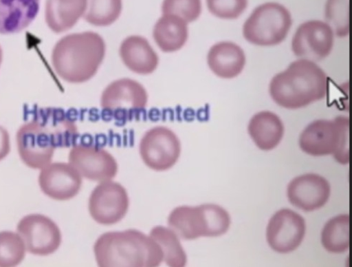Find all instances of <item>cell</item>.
<instances>
[{"label": "cell", "mask_w": 352, "mask_h": 267, "mask_svg": "<svg viewBox=\"0 0 352 267\" xmlns=\"http://www.w3.org/2000/svg\"><path fill=\"white\" fill-rule=\"evenodd\" d=\"M104 38L87 31L68 34L55 45L52 54L53 67L58 77L72 84L92 79L106 56Z\"/></svg>", "instance_id": "2"}, {"label": "cell", "mask_w": 352, "mask_h": 267, "mask_svg": "<svg viewBox=\"0 0 352 267\" xmlns=\"http://www.w3.org/2000/svg\"><path fill=\"white\" fill-rule=\"evenodd\" d=\"M292 25L287 8L278 3H266L252 11L243 25V34L252 45L276 46L286 39Z\"/></svg>", "instance_id": "7"}, {"label": "cell", "mask_w": 352, "mask_h": 267, "mask_svg": "<svg viewBox=\"0 0 352 267\" xmlns=\"http://www.w3.org/2000/svg\"><path fill=\"white\" fill-rule=\"evenodd\" d=\"M163 14H173L183 19L188 24L197 21L202 12L201 0H164Z\"/></svg>", "instance_id": "28"}, {"label": "cell", "mask_w": 352, "mask_h": 267, "mask_svg": "<svg viewBox=\"0 0 352 267\" xmlns=\"http://www.w3.org/2000/svg\"><path fill=\"white\" fill-rule=\"evenodd\" d=\"M78 136L76 125L64 110L41 109L16 133L19 154L29 167L43 169L52 162L56 147L73 145Z\"/></svg>", "instance_id": "1"}, {"label": "cell", "mask_w": 352, "mask_h": 267, "mask_svg": "<svg viewBox=\"0 0 352 267\" xmlns=\"http://www.w3.org/2000/svg\"><path fill=\"white\" fill-rule=\"evenodd\" d=\"M327 23L340 37L349 33V0H327L324 11Z\"/></svg>", "instance_id": "27"}, {"label": "cell", "mask_w": 352, "mask_h": 267, "mask_svg": "<svg viewBox=\"0 0 352 267\" xmlns=\"http://www.w3.org/2000/svg\"><path fill=\"white\" fill-rule=\"evenodd\" d=\"M38 183L47 196L55 200L66 201L79 193L82 179L70 163L55 162L43 168Z\"/></svg>", "instance_id": "14"}, {"label": "cell", "mask_w": 352, "mask_h": 267, "mask_svg": "<svg viewBox=\"0 0 352 267\" xmlns=\"http://www.w3.org/2000/svg\"><path fill=\"white\" fill-rule=\"evenodd\" d=\"M150 236L162 247L164 261L167 266L183 267L187 262V256L179 237L170 228L158 226L153 228Z\"/></svg>", "instance_id": "24"}, {"label": "cell", "mask_w": 352, "mask_h": 267, "mask_svg": "<svg viewBox=\"0 0 352 267\" xmlns=\"http://www.w3.org/2000/svg\"><path fill=\"white\" fill-rule=\"evenodd\" d=\"M248 133L259 149L270 151L280 143L284 136L285 127L276 114L263 111L251 118Z\"/></svg>", "instance_id": "20"}, {"label": "cell", "mask_w": 352, "mask_h": 267, "mask_svg": "<svg viewBox=\"0 0 352 267\" xmlns=\"http://www.w3.org/2000/svg\"><path fill=\"white\" fill-rule=\"evenodd\" d=\"M230 222L226 209L212 204L175 208L168 220L170 230L185 240L221 236L229 230Z\"/></svg>", "instance_id": "5"}, {"label": "cell", "mask_w": 352, "mask_h": 267, "mask_svg": "<svg viewBox=\"0 0 352 267\" xmlns=\"http://www.w3.org/2000/svg\"><path fill=\"white\" fill-rule=\"evenodd\" d=\"M188 25L178 16L162 14L153 29V38L155 44L166 53L182 50L188 39Z\"/></svg>", "instance_id": "22"}, {"label": "cell", "mask_w": 352, "mask_h": 267, "mask_svg": "<svg viewBox=\"0 0 352 267\" xmlns=\"http://www.w3.org/2000/svg\"><path fill=\"white\" fill-rule=\"evenodd\" d=\"M69 163L85 179L111 180L118 171V164L107 151L87 145H76L69 152Z\"/></svg>", "instance_id": "13"}, {"label": "cell", "mask_w": 352, "mask_h": 267, "mask_svg": "<svg viewBox=\"0 0 352 267\" xmlns=\"http://www.w3.org/2000/svg\"><path fill=\"white\" fill-rule=\"evenodd\" d=\"M10 151V141L8 131L0 126V161L6 158Z\"/></svg>", "instance_id": "30"}, {"label": "cell", "mask_w": 352, "mask_h": 267, "mask_svg": "<svg viewBox=\"0 0 352 267\" xmlns=\"http://www.w3.org/2000/svg\"><path fill=\"white\" fill-rule=\"evenodd\" d=\"M148 100V92L140 83L122 78L112 82L104 89L101 107L113 112H131L144 109Z\"/></svg>", "instance_id": "15"}, {"label": "cell", "mask_w": 352, "mask_h": 267, "mask_svg": "<svg viewBox=\"0 0 352 267\" xmlns=\"http://www.w3.org/2000/svg\"><path fill=\"white\" fill-rule=\"evenodd\" d=\"M17 231L26 250L35 255L47 256L55 253L62 243L60 228L43 215H30L19 222Z\"/></svg>", "instance_id": "11"}, {"label": "cell", "mask_w": 352, "mask_h": 267, "mask_svg": "<svg viewBox=\"0 0 352 267\" xmlns=\"http://www.w3.org/2000/svg\"><path fill=\"white\" fill-rule=\"evenodd\" d=\"M94 251L101 267H155L164 261L157 242L135 230L102 235L96 240Z\"/></svg>", "instance_id": "4"}, {"label": "cell", "mask_w": 352, "mask_h": 267, "mask_svg": "<svg viewBox=\"0 0 352 267\" xmlns=\"http://www.w3.org/2000/svg\"><path fill=\"white\" fill-rule=\"evenodd\" d=\"M333 29L321 21L300 25L292 41V50L300 59L318 62L328 56L334 46Z\"/></svg>", "instance_id": "10"}, {"label": "cell", "mask_w": 352, "mask_h": 267, "mask_svg": "<svg viewBox=\"0 0 352 267\" xmlns=\"http://www.w3.org/2000/svg\"><path fill=\"white\" fill-rule=\"evenodd\" d=\"M331 195L329 182L317 174H307L295 178L289 184V202L302 211L312 212L324 206Z\"/></svg>", "instance_id": "16"}, {"label": "cell", "mask_w": 352, "mask_h": 267, "mask_svg": "<svg viewBox=\"0 0 352 267\" xmlns=\"http://www.w3.org/2000/svg\"><path fill=\"white\" fill-rule=\"evenodd\" d=\"M209 12L222 20H236L246 10L248 0H206Z\"/></svg>", "instance_id": "29"}, {"label": "cell", "mask_w": 352, "mask_h": 267, "mask_svg": "<svg viewBox=\"0 0 352 267\" xmlns=\"http://www.w3.org/2000/svg\"><path fill=\"white\" fill-rule=\"evenodd\" d=\"M123 0H87L83 17L85 21L96 27H108L120 17Z\"/></svg>", "instance_id": "25"}, {"label": "cell", "mask_w": 352, "mask_h": 267, "mask_svg": "<svg viewBox=\"0 0 352 267\" xmlns=\"http://www.w3.org/2000/svg\"><path fill=\"white\" fill-rule=\"evenodd\" d=\"M120 55L124 65L138 74H151L160 65L158 54L148 40L140 35L126 37L120 45Z\"/></svg>", "instance_id": "17"}, {"label": "cell", "mask_w": 352, "mask_h": 267, "mask_svg": "<svg viewBox=\"0 0 352 267\" xmlns=\"http://www.w3.org/2000/svg\"><path fill=\"white\" fill-rule=\"evenodd\" d=\"M3 62V50L1 46H0V66H1Z\"/></svg>", "instance_id": "31"}, {"label": "cell", "mask_w": 352, "mask_h": 267, "mask_svg": "<svg viewBox=\"0 0 352 267\" xmlns=\"http://www.w3.org/2000/svg\"><path fill=\"white\" fill-rule=\"evenodd\" d=\"M349 226V215H341L328 221L322 233L324 249L335 254L347 251L350 245Z\"/></svg>", "instance_id": "23"}, {"label": "cell", "mask_w": 352, "mask_h": 267, "mask_svg": "<svg viewBox=\"0 0 352 267\" xmlns=\"http://www.w3.org/2000/svg\"><path fill=\"white\" fill-rule=\"evenodd\" d=\"M87 8V0H47L46 23L54 33L67 32L84 17Z\"/></svg>", "instance_id": "21"}, {"label": "cell", "mask_w": 352, "mask_h": 267, "mask_svg": "<svg viewBox=\"0 0 352 267\" xmlns=\"http://www.w3.org/2000/svg\"><path fill=\"white\" fill-rule=\"evenodd\" d=\"M40 0H0V34L21 32L35 20Z\"/></svg>", "instance_id": "19"}, {"label": "cell", "mask_w": 352, "mask_h": 267, "mask_svg": "<svg viewBox=\"0 0 352 267\" xmlns=\"http://www.w3.org/2000/svg\"><path fill=\"white\" fill-rule=\"evenodd\" d=\"M305 232L304 218L291 209H283L270 219L267 228V241L274 251L287 254L298 249Z\"/></svg>", "instance_id": "12"}, {"label": "cell", "mask_w": 352, "mask_h": 267, "mask_svg": "<svg viewBox=\"0 0 352 267\" xmlns=\"http://www.w3.org/2000/svg\"><path fill=\"white\" fill-rule=\"evenodd\" d=\"M140 155L150 169L162 171L178 162L182 151L177 136L166 127H155L145 133L140 145Z\"/></svg>", "instance_id": "8"}, {"label": "cell", "mask_w": 352, "mask_h": 267, "mask_svg": "<svg viewBox=\"0 0 352 267\" xmlns=\"http://www.w3.org/2000/svg\"><path fill=\"white\" fill-rule=\"evenodd\" d=\"M25 244L21 237L13 232L0 233V266H15L25 256Z\"/></svg>", "instance_id": "26"}, {"label": "cell", "mask_w": 352, "mask_h": 267, "mask_svg": "<svg viewBox=\"0 0 352 267\" xmlns=\"http://www.w3.org/2000/svg\"><path fill=\"white\" fill-rule=\"evenodd\" d=\"M210 70L222 79H233L241 74L246 64L242 47L232 42H221L212 45L207 55Z\"/></svg>", "instance_id": "18"}, {"label": "cell", "mask_w": 352, "mask_h": 267, "mask_svg": "<svg viewBox=\"0 0 352 267\" xmlns=\"http://www.w3.org/2000/svg\"><path fill=\"white\" fill-rule=\"evenodd\" d=\"M129 198L126 189L111 180L102 182L91 194L89 213L94 221L103 225L120 222L126 215Z\"/></svg>", "instance_id": "9"}, {"label": "cell", "mask_w": 352, "mask_h": 267, "mask_svg": "<svg viewBox=\"0 0 352 267\" xmlns=\"http://www.w3.org/2000/svg\"><path fill=\"white\" fill-rule=\"evenodd\" d=\"M300 146L309 156L333 155L339 163L349 164V119L340 116L332 120L311 122L302 132Z\"/></svg>", "instance_id": "6"}, {"label": "cell", "mask_w": 352, "mask_h": 267, "mask_svg": "<svg viewBox=\"0 0 352 267\" xmlns=\"http://www.w3.org/2000/svg\"><path fill=\"white\" fill-rule=\"evenodd\" d=\"M269 92L279 106L297 109L324 99L329 92V80L315 62L300 59L272 79Z\"/></svg>", "instance_id": "3"}]
</instances>
